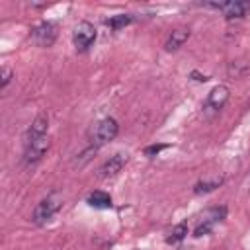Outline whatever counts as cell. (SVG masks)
Here are the masks:
<instances>
[{"instance_id": "15", "label": "cell", "mask_w": 250, "mask_h": 250, "mask_svg": "<svg viewBox=\"0 0 250 250\" xmlns=\"http://www.w3.org/2000/svg\"><path fill=\"white\" fill-rule=\"evenodd\" d=\"M223 184V178H213V180H201L193 186V193H209V191H215L219 186Z\"/></svg>"}, {"instance_id": "4", "label": "cell", "mask_w": 250, "mask_h": 250, "mask_svg": "<svg viewBox=\"0 0 250 250\" xmlns=\"http://www.w3.org/2000/svg\"><path fill=\"white\" fill-rule=\"evenodd\" d=\"M225 217H227V207H225V205H217V207L205 209L203 215H201V221L197 223V227H195V230H193V236L199 238V236L209 234V232L215 229V225H219Z\"/></svg>"}, {"instance_id": "14", "label": "cell", "mask_w": 250, "mask_h": 250, "mask_svg": "<svg viewBox=\"0 0 250 250\" xmlns=\"http://www.w3.org/2000/svg\"><path fill=\"white\" fill-rule=\"evenodd\" d=\"M188 236V223H178L172 227V230L166 236V244H178Z\"/></svg>"}, {"instance_id": "2", "label": "cell", "mask_w": 250, "mask_h": 250, "mask_svg": "<svg viewBox=\"0 0 250 250\" xmlns=\"http://www.w3.org/2000/svg\"><path fill=\"white\" fill-rule=\"evenodd\" d=\"M119 133V123L115 117H104L100 119L96 125H94V131H92V146L98 148V146H104L107 145L109 141H113Z\"/></svg>"}, {"instance_id": "1", "label": "cell", "mask_w": 250, "mask_h": 250, "mask_svg": "<svg viewBox=\"0 0 250 250\" xmlns=\"http://www.w3.org/2000/svg\"><path fill=\"white\" fill-rule=\"evenodd\" d=\"M61 207H62V195L59 191H51L47 197H43L35 205V209L31 213V221L35 225H45L61 211Z\"/></svg>"}, {"instance_id": "17", "label": "cell", "mask_w": 250, "mask_h": 250, "mask_svg": "<svg viewBox=\"0 0 250 250\" xmlns=\"http://www.w3.org/2000/svg\"><path fill=\"white\" fill-rule=\"evenodd\" d=\"M12 76H14V72H12V68L4 64V66H2V74H0V78H2V80H0V88H2V90H4V88H6L8 84H10V80H12Z\"/></svg>"}, {"instance_id": "10", "label": "cell", "mask_w": 250, "mask_h": 250, "mask_svg": "<svg viewBox=\"0 0 250 250\" xmlns=\"http://www.w3.org/2000/svg\"><path fill=\"white\" fill-rule=\"evenodd\" d=\"M188 39H189V29H174L168 35V39L164 43V49L166 51H178Z\"/></svg>"}, {"instance_id": "16", "label": "cell", "mask_w": 250, "mask_h": 250, "mask_svg": "<svg viewBox=\"0 0 250 250\" xmlns=\"http://www.w3.org/2000/svg\"><path fill=\"white\" fill-rule=\"evenodd\" d=\"M168 146H170V145H166V143H156V145H148V146H145L143 152H145L146 156L152 158V156H158V154H160L164 148H168Z\"/></svg>"}, {"instance_id": "9", "label": "cell", "mask_w": 250, "mask_h": 250, "mask_svg": "<svg viewBox=\"0 0 250 250\" xmlns=\"http://www.w3.org/2000/svg\"><path fill=\"white\" fill-rule=\"evenodd\" d=\"M221 12L225 20H240L250 12V2L248 0H227Z\"/></svg>"}, {"instance_id": "3", "label": "cell", "mask_w": 250, "mask_h": 250, "mask_svg": "<svg viewBox=\"0 0 250 250\" xmlns=\"http://www.w3.org/2000/svg\"><path fill=\"white\" fill-rule=\"evenodd\" d=\"M51 146V139L49 135L37 137V139H27L25 141V150H23V164L25 166H35L37 162L43 160V156L47 154Z\"/></svg>"}, {"instance_id": "12", "label": "cell", "mask_w": 250, "mask_h": 250, "mask_svg": "<svg viewBox=\"0 0 250 250\" xmlns=\"http://www.w3.org/2000/svg\"><path fill=\"white\" fill-rule=\"evenodd\" d=\"M86 203L94 209H109L111 207V195L107 191H102V189H96L92 191L88 197H86Z\"/></svg>"}, {"instance_id": "13", "label": "cell", "mask_w": 250, "mask_h": 250, "mask_svg": "<svg viewBox=\"0 0 250 250\" xmlns=\"http://www.w3.org/2000/svg\"><path fill=\"white\" fill-rule=\"evenodd\" d=\"M131 21H133V16H129V14H115V16H109L105 20V25L109 29H113V31H119L125 25H129Z\"/></svg>"}, {"instance_id": "7", "label": "cell", "mask_w": 250, "mask_h": 250, "mask_svg": "<svg viewBox=\"0 0 250 250\" xmlns=\"http://www.w3.org/2000/svg\"><path fill=\"white\" fill-rule=\"evenodd\" d=\"M229 98H230V92H229V88H227L225 84L215 86V88L207 94V98H205L203 111H205V113H219V111L227 105Z\"/></svg>"}, {"instance_id": "5", "label": "cell", "mask_w": 250, "mask_h": 250, "mask_svg": "<svg viewBox=\"0 0 250 250\" xmlns=\"http://www.w3.org/2000/svg\"><path fill=\"white\" fill-rule=\"evenodd\" d=\"M96 37H98V31H96L94 23H90L86 20L80 21L74 27V31H72V43H74V47H76L78 53H86L94 45Z\"/></svg>"}, {"instance_id": "11", "label": "cell", "mask_w": 250, "mask_h": 250, "mask_svg": "<svg viewBox=\"0 0 250 250\" xmlns=\"http://www.w3.org/2000/svg\"><path fill=\"white\" fill-rule=\"evenodd\" d=\"M47 131H49V117L41 113V115H37V117L31 121L29 129H27V139L43 137V135H47Z\"/></svg>"}, {"instance_id": "18", "label": "cell", "mask_w": 250, "mask_h": 250, "mask_svg": "<svg viewBox=\"0 0 250 250\" xmlns=\"http://www.w3.org/2000/svg\"><path fill=\"white\" fill-rule=\"evenodd\" d=\"M178 250H193V248H191V246H180Z\"/></svg>"}, {"instance_id": "8", "label": "cell", "mask_w": 250, "mask_h": 250, "mask_svg": "<svg viewBox=\"0 0 250 250\" xmlns=\"http://www.w3.org/2000/svg\"><path fill=\"white\" fill-rule=\"evenodd\" d=\"M125 164H127V154L117 152V154L109 156V158L100 166V176H102V178L117 176V174L123 170V166H125Z\"/></svg>"}, {"instance_id": "6", "label": "cell", "mask_w": 250, "mask_h": 250, "mask_svg": "<svg viewBox=\"0 0 250 250\" xmlns=\"http://www.w3.org/2000/svg\"><path fill=\"white\" fill-rule=\"evenodd\" d=\"M57 23L45 20V21H39L33 29H31V41L37 45V47H51L55 41H57Z\"/></svg>"}]
</instances>
